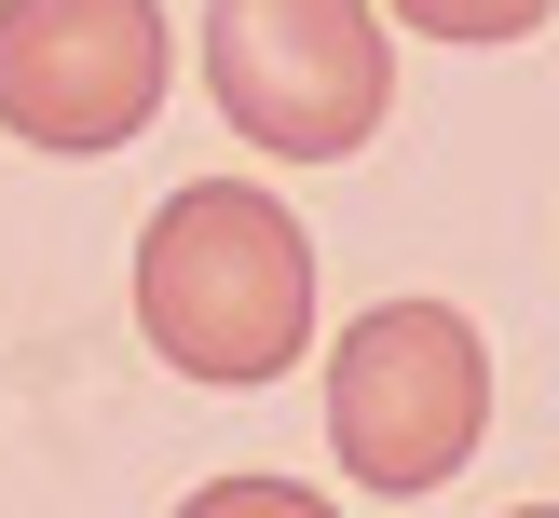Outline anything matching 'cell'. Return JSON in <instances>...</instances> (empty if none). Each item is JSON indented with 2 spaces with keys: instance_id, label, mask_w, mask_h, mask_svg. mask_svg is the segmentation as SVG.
Returning <instances> with one entry per match:
<instances>
[{
  "instance_id": "2",
  "label": "cell",
  "mask_w": 559,
  "mask_h": 518,
  "mask_svg": "<svg viewBox=\"0 0 559 518\" xmlns=\"http://www.w3.org/2000/svg\"><path fill=\"white\" fill-rule=\"evenodd\" d=\"M205 96L246 150L342 164L396 109V41L382 0H205Z\"/></svg>"
},
{
  "instance_id": "7",
  "label": "cell",
  "mask_w": 559,
  "mask_h": 518,
  "mask_svg": "<svg viewBox=\"0 0 559 518\" xmlns=\"http://www.w3.org/2000/svg\"><path fill=\"white\" fill-rule=\"evenodd\" d=\"M519 518H559V505H519Z\"/></svg>"
},
{
  "instance_id": "4",
  "label": "cell",
  "mask_w": 559,
  "mask_h": 518,
  "mask_svg": "<svg viewBox=\"0 0 559 518\" xmlns=\"http://www.w3.org/2000/svg\"><path fill=\"white\" fill-rule=\"evenodd\" d=\"M178 82L164 0H0V136L14 150H123Z\"/></svg>"
},
{
  "instance_id": "6",
  "label": "cell",
  "mask_w": 559,
  "mask_h": 518,
  "mask_svg": "<svg viewBox=\"0 0 559 518\" xmlns=\"http://www.w3.org/2000/svg\"><path fill=\"white\" fill-rule=\"evenodd\" d=\"M178 518H328V505H314L300 478H205Z\"/></svg>"
},
{
  "instance_id": "1",
  "label": "cell",
  "mask_w": 559,
  "mask_h": 518,
  "mask_svg": "<svg viewBox=\"0 0 559 518\" xmlns=\"http://www.w3.org/2000/svg\"><path fill=\"white\" fill-rule=\"evenodd\" d=\"M136 327H151L164 369L233 382V396L300 369V341H314V232L260 178H191L136 232Z\"/></svg>"
},
{
  "instance_id": "5",
  "label": "cell",
  "mask_w": 559,
  "mask_h": 518,
  "mask_svg": "<svg viewBox=\"0 0 559 518\" xmlns=\"http://www.w3.org/2000/svg\"><path fill=\"white\" fill-rule=\"evenodd\" d=\"M382 14H396V27H424V41H464V55H491V41H533L559 0H382Z\"/></svg>"
},
{
  "instance_id": "3",
  "label": "cell",
  "mask_w": 559,
  "mask_h": 518,
  "mask_svg": "<svg viewBox=\"0 0 559 518\" xmlns=\"http://www.w3.org/2000/svg\"><path fill=\"white\" fill-rule=\"evenodd\" d=\"M491 436V341L451 300H382L328 354V450L355 491H437L464 478V450Z\"/></svg>"
}]
</instances>
